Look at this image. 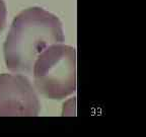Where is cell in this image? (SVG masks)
Returning a JSON list of instances; mask_svg holds the SVG:
<instances>
[{
	"instance_id": "7a4b0ae2",
	"label": "cell",
	"mask_w": 146,
	"mask_h": 137,
	"mask_svg": "<svg viewBox=\"0 0 146 137\" xmlns=\"http://www.w3.org/2000/svg\"><path fill=\"white\" fill-rule=\"evenodd\" d=\"M33 69L36 89L51 100H62L76 90V51L71 46H49Z\"/></svg>"
},
{
	"instance_id": "277c9868",
	"label": "cell",
	"mask_w": 146,
	"mask_h": 137,
	"mask_svg": "<svg viewBox=\"0 0 146 137\" xmlns=\"http://www.w3.org/2000/svg\"><path fill=\"white\" fill-rule=\"evenodd\" d=\"M5 23H6V5L3 0H0V32L3 30Z\"/></svg>"
},
{
	"instance_id": "3957f363",
	"label": "cell",
	"mask_w": 146,
	"mask_h": 137,
	"mask_svg": "<svg viewBox=\"0 0 146 137\" xmlns=\"http://www.w3.org/2000/svg\"><path fill=\"white\" fill-rule=\"evenodd\" d=\"M41 104L32 83L21 74H0V116H39Z\"/></svg>"
},
{
	"instance_id": "6da1fadb",
	"label": "cell",
	"mask_w": 146,
	"mask_h": 137,
	"mask_svg": "<svg viewBox=\"0 0 146 137\" xmlns=\"http://www.w3.org/2000/svg\"><path fill=\"white\" fill-rule=\"evenodd\" d=\"M63 42V27L57 16L41 7L25 9L13 19L4 43L7 68L12 72L31 73L44 50Z\"/></svg>"
}]
</instances>
